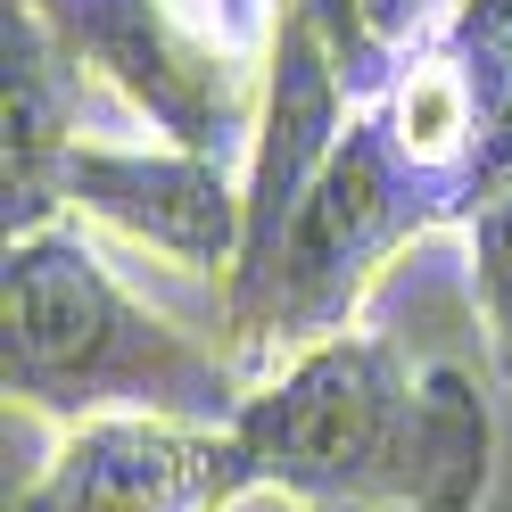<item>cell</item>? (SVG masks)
Here are the masks:
<instances>
[{
  "instance_id": "cell-2",
  "label": "cell",
  "mask_w": 512,
  "mask_h": 512,
  "mask_svg": "<svg viewBox=\"0 0 512 512\" xmlns=\"http://www.w3.org/2000/svg\"><path fill=\"white\" fill-rule=\"evenodd\" d=\"M0 372L9 397L50 413L58 430L100 413H174V422H232L248 380L199 347L174 314L124 290V273L91 248L83 215H50L9 232L0 273Z\"/></svg>"
},
{
  "instance_id": "cell-9",
  "label": "cell",
  "mask_w": 512,
  "mask_h": 512,
  "mask_svg": "<svg viewBox=\"0 0 512 512\" xmlns=\"http://www.w3.org/2000/svg\"><path fill=\"white\" fill-rule=\"evenodd\" d=\"M455 240H463V290H471L479 331H488L496 380L512 389V190L479 199V207L455 223Z\"/></svg>"
},
{
  "instance_id": "cell-7",
  "label": "cell",
  "mask_w": 512,
  "mask_h": 512,
  "mask_svg": "<svg viewBox=\"0 0 512 512\" xmlns=\"http://www.w3.org/2000/svg\"><path fill=\"white\" fill-rule=\"evenodd\" d=\"M0 58H9V232L58 215V157L83 141V83L91 67L58 42L34 0L0 9Z\"/></svg>"
},
{
  "instance_id": "cell-4",
  "label": "cell",
  "mask_w": 512,
  "mask_h": 512,
  "mask_svg": "<svg viewBox=\"0 0 512 512\" xmlns=\"http://www.w3.org/2000/svg\"><path fill=\"white\" fill-rule=\"evenodd\" d=\"M58 215H83L100 232L166 256L182 273L232 281L248 232V182L240 157L182 149V141H100L83 133L58 157Z\"/></svg>"
},
{
  "instance_id": "cell-1",
  "label": "cell",
  "mask_w": 512,
  "mask_h": 512,
  "mask_svg": "<svg viewBox=\"0 0 512 512\" xmlns=\"http://www.w3.org/2000/svg\"><path fill=\"white\" fill-rule=\"evenodd\" d=\"M232 438L240 496L290 512H479L496 422L463 364H413L389 331H331L248 380Z\"/></svg>"
},
{
  "instance_id": "cell-6",
  "label": "cell",
  "mask_w": 512,
  "mask_h": 512,
  "mask_svg": "<svg viewBox=\"0 0 512 512\" xmlns=\"http://www.w3.org/2000/svg\"><path fill=\"white\" fill-rule=\"evenodd\" d=\"M364 108L413 174L438 182L455 207H471L479 157H488V58L455 34V17L430 25Z\"/></svg>"
},
{
  "instance_id": "cell-8",
  "label": "cell",
  "mask_w": 512,
  "mask_h": 512,
  "mask_svg": "<svg viewBox=\"0 0 512 512\" xmlns=\"http://www.w3.org/2000/svg\"><path fill=\"white\" fill-rule=\"evenodd\" d=\"M290 9L314 25V34L331 42L339 75L356 83V100H372L389 67L430 34V25L455 17V0H290Z\"/></svg>"
},
{
  "instance_id": "cell-3",
  "label": "cell",
  "mask_w": 512,
  "mask_h": 512,
  "mask_svg": "<svg viewBox=\"0 0 512 512\" xmlns=\"http://www.w3.org/2000/svg\"><path fill=\"white\" fill-rule=\"evenodd\" d=\"M455 223H463V207L389 149L372 108H356L347 133L331 141V157L314 166L306 199L290 207L281 240L223 281V331H232L240 364L273 372L281 356H298L314 339L356 331L380 273L413 240L455 232Z\"/></svg>"
},
{
  "instance_id": "cell-5",
  "label": "cell",
  "mask_w": 512,
  "mask_h": 512,
  "mask_svg": "<svg viewBox=\"0 0 512 512\" xmlns=\"http://www.w3.org/2000/svg\"><path fill=\"white\" fill-rule=\"evenodd\" d=\"M240 471L223 422H174V413H100L58 430L42 479L17 512H232Z\"/></svg>"
},
{
  "instance_id": "cell-10",
  "label": "cell",
  "mask_w": 512,
  "mask_h": 512,
  "mask_svg": "<svg viewBox=\"0 0 512 512\" xmlns=\"http://www.w3.org/2000/svg\"><path fill=\"white\" fill-rule=\"evenodd\" d=\"M455 34H463L479 58H496V42L512 34V0H455Z\"/></svg>"
}]
</instances>
